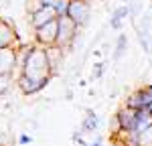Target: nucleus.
Here are the masks:
<instances>
[{"mask_svg": "<svg viewBox=\"0 0 152 146\" xmlns=\"http://www.w3.org/2000/svg\"><path fill=\"white\" fill-rule=\"evenodd\" d=\"M18 51V65H20V75L33 79L37 83H41L43 87H47L49 81L53 79V69L47 57V49L39 47V45H23L16 49Z\"/></svg>", "mask_w": 152, "mask_h": 146, "instance_id": "f257e3e1", "label": "nucleus"}, {"mask_svg": "<svg viewBox=\"0 0 152 146\" xmlns=\"http://www.w3.org/2000/svg\"><path fill=\"white\" fill-rule=\"evenodd\" d=\"M57 23H59V31H57V47H61L65 53L73 47L75 43V36H77V24L71 20L69 16H57Z\"/></svg>", "mask_w": 152, "mask_h": 146, "instance_id": "f03ea898", "label": "nucleus"}, {"mask_svg": "<svg viewBox=\"0 0 152 146\" xmlns=\"http://www.w3.org/2000/svg\"><path fill=\"white\" fill-rule=\"evenodd\" d=\"M124 106L132 110H146L152 108V85H144L138 87L124 99Z\"/></svg>", "mask_w": 152, "mask_h": 146, "instance_id": "7ed1b4c3", "label": "nucleus"}, {"mask_svg": "<svg viewBox=\"0 0 152 146\" xmlns=\"http://www.w3.org/2000/svg\"><path fill=\"white\" fill-rule=\"evenodd\" d=\"M57 31H59L57 18L47 23V24H43V26H39V28H33V33H35V45L45 47V49L57 45Z\"/></svg>", "mask_w": 152, "mask_h": 146, "instance_id": "20e7f679", "label": "nucleus"}, {"mask_svg": "<svg viewBox=\"0 0 152 146\" xmlns=\"http://www.w3.org/2000/svg\"><path fill=\"white\" fill-rule=\"evenodd\" d=\"M18 47H20V41L16 35L14 23L10 18L0 16V49H18Z\"/></svg>", "mask_w": 152, "mask_h": 146, "instance_id": "39448f33", "label": "nucleus"}, {"mask_svg": "<svg viewBox=\"0 0 152 146\" xmlns=\"http://www.w3.org/2000/svg\"><path fill=\"white\" fill-rule=\"evenodd\" d=\"M89 0H69V8H67V16H69L77 26H83L89 20Z\"/></svg>", "mask_w": 152, "mask_h": 146, "instance_id": "423d86ee", "label": "nucleus"}, {"mask_svg": "<svg viewBox=\"0 0 152 146\" xmlns=\"http://www.w3.org/2000/svg\"><path fill=\"white\" fill-rule=\"evenodd\" d=\"M20 71L18 51L16 49H0V75H14Z\"/></svg>", "mask_w": 152, "mask_h": 146, "instance_id": "0eeeda50", "label": "nucleus"}, {"mask_svg": "<svg viewBox=\"0 0 152 146\" xmlns=\"http://www.w3.org/2000/svg\"><path fill=\"white\" fill-rule=\"evenodd\" d=\"M55 18H57V10H55L53 6H43L41 10L28 14V23H31L33 28H39V26L51 23V20H55Z\"/></svg>", "mask_w": 152, "mask_h": 146, "instance_id": "6e6552de", "label": "nucleus"}, {"mask_svg": "<svg viewBox=\"0 0 152 146\" xmlns=\"http://www.w3.org/2000/svg\"><path fill=\"white\" fill-rule=\"evenodd\" d=\"M14 83H16V87L23 91L24 96H33V93H37V91H41V89H45L41 83H37V81H33V79H28V77H24V75H16V79H14Z\"/></svg>", "mask_w": 152, "mask_h": 146, "instance_id": "1a4fd4ad", "label": "nucleus"}, {"mask_svg": "<svg viewBox=\"0 0 152 146\" xmlns=\"http://www.w3.org/2000/svg\"><path fill=\"white\" fill-rule=\"evenodd\" d=\"M63 55H65V51H63L61 47H57V45L47 47V57H49V63H51V69H53V73H57L59 63H61V59H63Z\"/></svg>", "mask_w": 152, "mask_h": 146, "instance_id": "9d476101", "label": "nucleus"}, {"mask_svg": "<svg viewBox=\"0 0 152 146\" xmlns=\"http://www.w3.org/2000/svg\"><path fill=\"white\" fill-rule=\"evenodd\" d=\"M128 14H130V6H128V4H126V6H120V8H116V10H114V14H112V18H110V26L118 31V28L122 26V20H124Z\"/></svg>", "mask_w": 152, "mask_h": 146, "instance_id": "9b49d317", "label": "nucleus"}, {"mask_svg": "<svg viewBox=\"0 0 152 146\" xmlns=\"http://www.w3.org/2000/svg\"><path fill=\"white\" fill-rule=\"evenodd\" d=\"M81 128L85 130V132H94L95 128H97V116H95L91 110L85 114V120H83V126H81Z\"/></svg>", "mask_w": 152, "mask_h": 146, "instance_id": "f8f14e48", "label": "nucleus"}, {"mask_svg": "<svg viewBox=\"0 0 152 146\" xmlns=\"http://www.w3.org/2000/svg\"><path fill=\"white\" fill-rule=\"evenodd\" d=\"M126 49H128V39H126V35H120L116 43V51H114V59H120Z\"/></svg>", "mask_w": 152, "mask_h": 146, "instance_id": "ddd939ff", "label": "nucleus"}, {"mask_svg": "<svg viewBox=\"0 0 152 146\" xmlns=\"http://www.w3.org/2000/svg\"><path fill=\"white\" fill-rule=\"evenodd\" d=\"M138 146H152V124L138 134Z\"/></svg>", "mask_w": 152, "mask_h": 146, "instance_id": "4468645a", "label": "nucleus"}, {"mask_svg": "<svg viewBox=\"0 0 152 146\" xmlns=\"http://www.w3.org/2000/svg\"><path fill=\"white\" fill-rule=\"evenodd\" d=\"M12 85V77L10 75H0V96H4Z\"/></svg>", "mask_w": 152, "mask_h": 146, "instance_id": "2eb2a0df", "label": "nucleus"}, {"mask_svg": "<svg viewBox=\"0 0 152 146\" xmlns=\"http://www.w3.org/2000/svg\"><path fill=\"white\" fill-rule=\"evenodd\" d=\"M41 8H43L41 0H26V14H33V12L41 10Z\"/></svg>", "mask_w": 152, "mask_h": 146, "instance_id": "dca6fc26", "label": "nucleus"}, {"mask_svg": "<svg viewBox=\"0 0 152 146\" xmlns=\"http://www.w3.org/2000/svg\"><path fill=\"white\" fill-rule=\"evenodd\" d=\"M67 8H69V0H61L57 6H55L57 16H65V14H67Z\"/></svg>", "mask_w": 152, "mask_h": 146, "instance_id": "f3484780", "label": "nucleus"}, {"mask_svg": "<svg viewBox=\"0 0 152 146\" xmlns=\"http://www.w3.org/2000/svg\"><path fill=\"white\" fill-rule=\"evenodd\" d=\"M102 69H104V65H102V63H97V65L94 67V73H91V75H94L95 79H97V77L102 75Z\"/></svg>", "mask_w": 152, "mask_h": 146, "instance_id": "a211bd4d", "label": "nucleus"}, {"mask_svg": "<svg viewBox=\"0 0 152 146\" xmlns=\"http://www.w3.org/2000/svg\"><path fill=\"white\" fill-rule=\"evenodd\" d=\"M31 140H33V138H31L28 134H20V136H18V142H20V144H28Z\"/></svg>", "mask_w": 152, "mask_h": 146, "instance_id": "6ab92c4d", "label": "nucleus"}, {"mask_svg": "<svg viewBox=\"0 0 152 146\" xmlns=\"http://www.w3.org/2000/svg\"><path fill=\"white\" fill-rule=\"evenodd\" d=\"M41 2H43V6H53V8H55L61 0H41Z\"/></svg>", "mask_w": 152, "mask_h": 146, "instance_id": "aec40b11", "label": "nucleus"}, {"mask_svg": "<svg viewBox=\"0 0 152 146\" xmlns=\"http://www.w3.org/2000/svg\"><path fill=\"white\" fill-rule=\"evenodd\" d=\"M89 146H102V142H99V140H95L94 144H89Z\"/></svg>", "mask_w": 152, "mask_h": 146, "instance_id": "412c9836", "label": "nucleus"}, {"mask_svg": "<svg viewBox=\"0 0 152 146\" xmlns=\"http://www.w3.org/2000/svg\"><path fill=\"white\" fill-rule=\"evenodd\" d=\"M150 112H152V108H150Z\"/></svg>", "mask_w": 152, "mask_h": 146, "instance_id": "4be33fe9", "label": "nucleus"}]
</instances>
